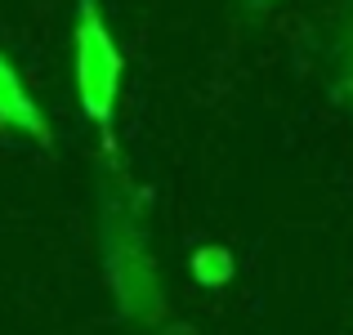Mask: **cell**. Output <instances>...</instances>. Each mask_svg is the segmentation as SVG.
<instances>
[{
  "instance_id": "cell-1",
  "label": "cell",
  "mask_w": 353,
  "mask_h": 335,
  "mask_svg": "<svg viewBox=\"0 0 353 335\" xmlns=\"http://www.w3.org/2000/svg\"><path fill=\"white\" fill-rule=\"evenodd\" d=\"M77 90L81 108L94 125H108L121 90V50L108 32L99 0H81V23H77Z\"/></svg>"
},
{
  "instance_id": "cell-2",
  "label": "cell",
  "mask_w": 353,
  "mask_h": 335,
  "mask_svg": "<svg viewBox=\"0 0 353 335\" xmlns=\"http://www.w3.org/2000/svg\"><path fill=\"white\" fill-rule=\"evenodd\" d=\"M0 121H5V125H14V130H23V134L50 139V125H45L41 108L32 103V94L23 90L18 72L5 63V54H0Z\"/></svg>"
},
{
  "instance_id": "cell-3",
  "label": "cell",
  "mask_w": 353,
  "mask_h": 335,
  "mask_svg": "<svg viewBox=\"0 0 353 335\" xmlns=\"http://www.w3.org/2000/svg\"><path fill=\"white\" fill-rule=\"evenodd\" d=\"M192 277H197L201 286H224L228 277H233V259H228L224 246H201L197 255H192Z\"/></svg>"
}]
</instances>
